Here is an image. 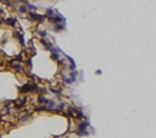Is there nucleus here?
I'll use <instances>...</instances> for the list:
<instances>
[{
  "mask_svg": "<svg viewBox=\"0 0 156 138\" xmlns=\"http://www.w3.org/2000/svg\"><path fill=\"white\" fill-rule=\"evenodd\" d=\"M36 34H39L42 38H48V33L44 29H36Z\"/></svg>",
  "mask_w": 156,
  "mask_h": 138,
  "instance_id": "9b49d317",
  "label": "nucleus"
},
{
  "mask_svg": "<svg viewBox=\"0 0 156 138\" xmlns=\"http://www.w3.org/2000/svg\"><path fill=\"white\" fill-rule=\"evenodd\" d=\"M75 134L78 137H86V135H90V132L89 130H77L75 129Z\"/></svg>",
  "mask_w": 156,
  "mask_h": 138,
  "instance_id": "f8f14e48",
  "label": "nucleus"
},
{
  "mask_svg": "<svg viewBox=\"0 0 156 138\" xmlns=\"http://www.w3.org/2000/svg\"><path fill=\"white\" fill-rule=\"evenodd\" d=\"M90 123L89 121H80L77 124V130H89Z\"/></svg>",
  "mask_w": 156,
  "mask_h": 138,
  "instance_id": "7ed1b4c3",
  "label": "nucleus"
},
{
  "mask_svg": "<svg viewBox=\"0 0 156 138\" xmlns=\"http://www.w3.org/2000/svg\"><path fill=\"white\" fill-rule=\"evenodd\" d=\"M65 24L64 22H61V24H56V25H53V31H63V30H65Z\"/></svg>",
  "mask_w": 156,
  "mask_h": 138,
  "instance_id": "6e6552de",
  "label": "nucleus"
},
{
  "mask_svg": "<svg viewBox=\"0 0 156 138\" xmlns=\"http://www.w3.org/2000/svg\"><path fill=\"white\" fill-rule=\"evenodd\" d=\"M17 11H18V13H21V14H27L29 13V9H27V7L22 3V4H20L18 7H17Z\"/></svg>",
  "mask_w": 156,
  "mask_h": 138,
  "instance_id": "39448f33",
  "label": "nucleus"
},
{
  "mask_svg": "<svg viewBox=\"0 0 156 138\" xmlns=\"http://www.w3.org/2000/svg\"><path fill=\"white\" fill-rule=\"evenodd\" d=\"M30 117H31V113H22V116H21V119H20V121H21V123H25V121H27L29 119H30Z\"/></svg>",
  "mask_w": 156,
  "mask_h": 138,
  "instance_id": "ddd939ff",
  "label": "nucleus"
},
{
  "mask_svg": "<svg viewBox=\"0 0 156 138\" xmlns=\"http://www.w3.org/2000/svg\"><path fill=\"white\" fill-rule=\"evenodd\" d=\"M46 100H47V96H44L43 94L38 95V98H36V102H38V104H41V106H44V104H46Z\"/></svg>",
  "mask_w": 156,
  "mask_h": 138,
  "instance_id": "9d476101",
  "label": "nucleus"
},
{
  "mask_svg": "<svg viewBox=\"0 0 156 138\" xmlns=\"http://www.w3.org/2000/svg\"><path fill=\"white\" fill-rule=\"evenodd\" d=\"M56 12H57V9H53V8H51V7H50V8H47V9H46V12H44V17L50 18V17H52Z\"/></svg>",
  "mask_w": 156,
  "mask_h": 138,
  "instance_id": "423d86ee",
  "label": "nucleus"
},
{
  "mask_svg": "<svg viewBox=\"0 0 156 138\" xmlns=\"http://www.w3.org/2000/svg\"><path fill=\"white\" fill-rule=\"evenodd\" d=\"M21 2H22V0H21Z\"/></svg>",
  "mask_w": 156,
  "mask_h": 138,
  "instance_id": "a211bd4d",
  "label": "nucleus"
},
{
  "mask_svg": "<svg viewBox=\"0 0 156 138\" xmlns=\"http://www.w3.org/2000/svg\"><path fill=\"white\" fill-rule=\"evenodd\" d=\"M4 22H5V25H8L11 27H14L16 24H17V20L14 17H7V18H4Z\"/></svg>",
  "mask_w": 156,
  "mask_h": 138,
  "instance_id": "20e7f679",
  "label": "nucleus"
},
{
  "mask_svg": "<svg viewBox=\"0 0 156 138\" xmlns=\"http://www.w3.org/2000/svg\"><path fill=\"white\" fill-rule=\"evenodd\" d=\"M27 65H29V67H33V63H31V59H29V60H27Z\"/></svg>",
  "mask_w": 156,
  "mask_h": 138,
  "instance_id": "dca6fc26",
  "label": "nucleus"
},
{
  "mask_svg": "<svg viewBox=\"0 0 156 138\" xmlns=\"http://www.w3.org/2000/svg\"><path fill=\"white\" fill-rule=\"evenodd\" d=\"M68 74H69V77L72 78L74 82H77V80H78V74H80V73H78V70H75V69H74V70H69Z\"/></svg>",
  "mask_w": 156,
  "mask_h": 138,
  "instance_id": "1a4fd4ad",
  "label": "nucleus"
},
{
  "mask_svg": "<svg viewBox=\"0 0 156 138\" xmlns=\"http://www.w3.org/2000/svg\"><path fill=\"white\" fill-rule=\"evenodd\" d=\"M12 67H13V69H14L16 72H21V70L24 69L22 64L20 63V61H13V63H12Z\"/></svg>",
  "mask_w": 156,
  "mask_h": 138,
  "instance_id": "0eeeda50",
  "label": "nucleus"
},
{
  "mask_svg": "<svg viewBox=\"0 0 156 138\" xmlns=\"http://www.w3.org/2000/svg\"><path fill=\"white\" fill-rule=\"evenodd\" d=\"M4 4H5L7 7H13V5H14V3L12 2V0H4Z\"/></svg>",
  "mask_w": 156,
  "mask_h": 138,
  "instance_id": "2eb2a0df",
  "label": "nucleus"
},
{
  "mask_svg": "<svg viewBox=\"0 0 156 138\" xmlns=\"http://www.w3.org/2000/svg\"><path fill=\"white\" fill-rule=\"evenodd\" d=\"M57 106V102L55 99H48L47 98V100H46V104H44V109L47 111H53Z\"/></svg>",
  "mask_w": 156,
  "mask_h": 138,
  "instance_id": "f03ea898",
  "label": "nucleus"
},
{
  "mask_svg": "<svg viewBox=\"0 0 156 138\" xmlns=\"http://www.w3.org/2000/svg\"><path fill=\"white\" fill-rule=\"evenodd\" d=\"M95 73H96V74H98V76H100V74H102V70H100V69H98V70H96V72H95Z\"/></svg>",
  "mask_w": 156,
  "mask_h": 138,
  "instance_id": "f3484780",
  "label": "nucleus"
},
{
  "mask_svg": "<svg viewBox=\"0 0 156 138\" xmlns=\"http://www.w3.org/2000/svg\"><path fill=\"white\" fill-rule=\"evenodd\" d=\"M48 20H50V22H51L52 25H56V24H61V22H64V24H65V22H66V18H65L64 16H61V14L59 13V12H56V13H55L52 17H50Z\"/></svg>",
  "mask_w": 156,
  "mask_h": 138,
  "instance_id": "f257e3e1",
  "label": "nucleus"
},
{
  "mask_svg": "<svg viewBox=\"0 0 156 138\" xmlns=\"http://www.w3.org/2000/svg\"><path fill=\"white\" fill-rule=\"evenodd\" d=\"M63 82H64L65 85H73V84H74V81L72 80L70 77H64V80H63Z\"/></svg>",
  "mask_w": 156,
  "mask_h": 138,
  "instance_id": "4468645a",
  "label": "nucleus"
}]
</instances>
